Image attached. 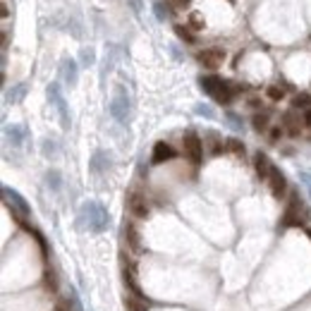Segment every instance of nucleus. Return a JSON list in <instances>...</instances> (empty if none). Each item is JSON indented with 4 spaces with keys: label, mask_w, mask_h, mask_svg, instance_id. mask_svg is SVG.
Listing matches in <instances>:
<instances>
[{
    "label": "nucleus",
    "mask_w": 311,
    "mask_h": 311,
    "mask_svg": "<svg viewBox=\"0 0 311 311\" xmlns=\"http://www.w3.org/2000/svg\"><path fill=\"white\" fill-rule=\"evenodd\" d=\"M79 220L86 223V227H89L91 232H103V230L110 225V215H108L106 206L98 204V201H86V204L82 206Z\"/></svg>",
    "instance_id": "f257e3e1"
},
{
    "label": "nucleus",
    "mask_w": 311,
    "mask_h": 311,
    "mask_svg": "<svg viewBox=\"0 0 311 311\" xmlns=\"http://www.w3.org/2000/svg\"><path fill=\"white\" fill-rule=\"evenodd\" d=\"M306 220H309V208L304 206L299 194L290 192V201H287V208L280 218V227H301L306 225Z\"/></svg>",
    "instance_id": "f03ea898"
},
{
    "label": "nucleus",
    "mask_w": 311,
    "mask_h": 311,
    "mask_svg": "<svg viewBox=\"0 0 311 311\" xmlns=\"http://www.w3.org/2000/svg\"><path fill=\"white\" fill-rule=\"evenodd\" d=\"M3 199H5V206L10 208L12 218H15L20 225L27 227V218L32 215V206L27 204V199H24L20 192H15L12 187H8V184L3 187Z\"/></svg>",
    "instance_id": "7ed1b4c3"
},
{
    "label": "nucleus",
    "mask_w": 311,
    "mask_h": 311,
    "mask_svg": "<svg viewBox=\"0 0 311 311\" xmlns=\"http://www.w3.org/2000/svg\"><path fill=\"white\" fill-rule=\"evenodd\" d=\"M182 151L192 165H201V158H204V139H201L196 132H187L182 137Z\"/></svg>",
    "instance_id": "20e7f679"
},
{
    "label": "nucleus",
    "mask_w": 311,
    "mask_h": 311,
    "mask_svg": "<svg viewBox=\"0 0 311 311\" xmlns=\"http://www.w3.org/2000/svg\"><path fill=\"white\" fill-rule=\"evenodd\" d=\"M129 110H132V103H129V96L127 91H125V86H118V91H115V96L110 101V115L118 120V122H127L129 120Z\"/></svg>",
    "instance_id": "39448f33"
},
{
    "label": "nucleus",
    "mask_w": 311,
    "mask_h": 311,
    "mask_svg": "<svg viewBox=\"0 0 311 311\" xmlns=\"http://www.w3.org/2000/svg\"><path fill=\"white\" fill-rule=\"evenodd\" d=\"M46 96H48V101L55 106V110H58V115H60V125H63L65 129H70V113H67V103H65L63 98V91H60V84H48V89H46Z\"/></svg>",
    "instance_id": "423d86ee"
},
{
    "label": "nucleus",
    "mask_w": 311,
    "mask_h": 311,
    "mask_svg": "<svg viewBox=\"0 0 311 311\" xmlns=\"http://www.w3.org/2000/svg\"><path fill=\"white\" fill-rule=\"evenodd\" d=\"M120 261H122V278H125V285L132 290V294L141 297L139 280H137V263H134V258L127 256V251H122V254H120Z\"/></svg>",
    "instance_id": "0eeeda50"
},
{
    "label": "nucleus",
    "mask_w": 311,
    "mask_h": 311,
    "mask_svg": "<svg viewBox=\"0 0 311 311\" xmlns=\"http://www.w3.org/2000/svg\"><path fill=\"white\" fill-rule=\"evenodd\" d=\"M196 60L204 65L206 70H218L225 63V51L223 48H204V51H199Z\"/></svg>",
    "instance_id": "6e6552de"
},
{
    "label": "nucleus",
    "mask_w": 311,
    "mask_h": 311,
    "mask_svg": "<svg viewBox=\"0 0 311 311\" xmlns=\"http://www.w3.org/2000/svg\"><path fill=\"white\" fill-rule=\"evenodd\" d=\"M127 208L129 213L134 215V218H146L151 213V206H149V199L139 192H132L127 196Z\"/></svg>",
    "instance_id": "1a4fd4ad"
},
{
    "label": "nucleus",
    "mask_w": 311,
    "mask_h": 311,
    "mask_svg": "<svg viewBox=\"0 0 311 311\" xmlns=\"http://www.w3.org/2000/svg\"><path fill=\"white\" fill-rule=\"evenodd\" d=\"M268 187H270V194L275 196V199H282L285 194H287V180H285V175L280 168L273 165V170L268 175Z\"/></svg>",
    "instance_id": "9d476101"
},
{
    "label": "nucleus",
    "mask_w": 311,
    "mask_h": 311,
    "mask_svg": "<svg viewBox=\"0 0 311 311\" xmlns=\"http://www.w3.org/2000/svg\"><path fill=\"white\" fill-rule=\"evenodd\" d=\"M280 127L285 129L290 137H299L301 127H304V122H301L299 113L292 108V110H285V113H282V125H280Z\"/></svg>",
    "instance_id": "9b49d317"
},
{
    "label": "nucleus",
    "mask_w": 311,
    "mask_h": 311,
    "mask_svg": "<svg viewBox=\"0 0 311 311\" xmlns=\"http://www.w3.org/2000/svg\"><path fill=\"white\" fill-rule=\"evenodd\" d=\"M199 86L204 89L208 96L218 98L220 91H223V86H225V79H220L218 75H206V77H199Z\"/></svg>",
    "instance_id": "f8f14e48"
},
{
    "label": "nucleus",
    "mask_w": 311,
    "mask_h": 311,
    "mask_svg": "<svg viewBox=\"0 0 311 311\" xmlns=\"http://www.w3.org/2000/svg\"><path fill=\"white\" fill-rule=\"evenodd\" d=\"M177 156V151L172 149L168 141H158L156 146H153V153H151V163L153 165H161V163H165V161H172Z\"/></svg>",
    "instance_id": "ddd939ff"
},
{
    "label": "nucleus",
    "mask_w": 311,
    "mask_h": 311,
    "mask_svg": "<svg viewBox=\"0 0 311 311\" xmlns=\"http://www.w3.org/2000/svg\"><path fill=\"white\" fill-rule=\"evenodd\" d=\"M5 137H8V141H10L15 149H20L22 144L29 139V129L24 127V125H8L5 127Z\"/></svg>",
    "instance_id": "4468645a"
},
{
    "label": "nucleus",
    "mask_w": 311,
    "mask_h": 311,
    "mask_svg": "<svg viewBox=\"0 0 311 311\" xmlns=\"http://www.w3.org/2000/svg\"><path fill=\"white\" fill-rule=\"evenodd\" d=\"M254 170H256V175L261 177V180L268 182V175H270V170H273V163L268 161V156H266L263 151H256V153H254Z\"/></svg>",
    "instance_id": "2eb2a0df"
},
{
    "label": "nucleus",
    "mask_w": 311,
    "mask_h": 311,
    "mask_svg": "<svg viewBox=\"0 0 311 311\" xmlns=\"http://www.w3.org/2000/svg\"><path fill=\"white\" fill-rule=\"evenodd\" d=\"M60 72H63V79L67 86H75L77 79H79V67L72 58H65L63 63H60Z\"/></svg>",
    "instance_id": "dca6fc26"
},
{
    "label": "nucleus",
    "mask_w": 311,
    "mask_h": 311,
    "mask_svg": "<svg viewBox=\"0 0 311 311\" xmlns=\"http://www.w3.org/2000/svg\"><path fill=\"white\" fill-rule=\"evenodd\" d=\"M204 149H208L211 156H220L223 151H225V141L220 134H215V132H208L204 137Z\"/></svg>",
    "instance_id": "f3484780"
},
{
    "label": "nucleus",
    "mask_w": 311,
    "mask_h": 311,
    "mask_svg": "<svg viewBox=\"0 0 311 311\" xmlns=\"http://www.w3.org/2000/svg\"><path fill=\"white\" fill-rule=\"evenodd\" d=\"M125 242H127V247L132 249V251H141V235L134 223H127V225H125Z\"/></svg>",
    "instance_id": "a211bd4d"
},
{
    "label": "nucleus",
    "mask_w": 311,
    "mask_h": 311,
    "mask_svg": "<svg viewBox=\"0 0 311 311\" xmlns=\"http://www.w3.org/2000/svg\"><path fill=\"white\" fill-rule=\"evenodd\" d=\"M251 127H254V132H258V134H263V132H268L270 129V115L263 110V113H256L254 118H251Z\"/></svg>",
    "instance_id": "6ab92c4d"
},
{
    "label": "nucleus",
    "mask_w": 311,
    "mask_h": 311,
    "mask_svg": "<svg viewBox=\"0 0 311 311\" xmlns=\"http://www.w3.org/2000/svg\"><path fill=\"white\" fill-rule=\"evenodd\" d=\"M27 89H29V86L24 84V82H22V84H17V86H12L10 91L5 94V101H8V103H12V106H17L22 98L27 96Z\"/></svg>",
    "instance_id": "aec40b11"
},
{
    "label": "nucleus",
    "mask_w": 311,
    "mask_h": 311,
    "mask_svg": "<svg viewBox=\"0 0 311 311\" xmlns=\"http://www.w3.org/2000/svg\"><path fill=\"white\" fill-rule=\"evenodd\" d=\"M125 306H127V311H149V301L144 297H137V294H127Z\"/></svg>",
    "instance_id": "412c9836"
},
{
    "label": "nucleus",
    "mask_w": 311,
    "mask_h": 311,
    "mask_svg": "<svg viewBox=\"0 0 311 311\" xmlns=\"http://www.w3.org/2000/svg\"><path fill=\"white\" fill-rule=\"evenodd\" d=\"M43 287H46L48 292L58 290V275H55V270L48 268V266H46V270H43Z\"/></svg>",
    "instance_id": "4be33fe9"
},
{
    "label": "nucleus",
    "mask_w": 311,
    "mask_h": 311,
    "mask_svg": "<svg viewBox=\"0 0 311 311\" xmlns=\"http://www.w3.org/2000/svg\"><path fill=\"white\" fill-rule=\"evenodd\" d=\"M46 184H48L53 192H58V189L63 187V175L55 170V168H53V170H48V172H46Z\"/></svg>",
    "instance_id": "5701e85b"
},
{
    "label": "nucleus",
    "mask_w": 311,
    "mask_h": 311,
    "mask_svg": "<svg viewBox=\"0 0 311 311\" xmlns=\"http://www.w3.org/2000/svg\"><path fill=\"white\" fill-rule=\"evenodd\" d=\"M175 34L182 39L184 43H194L196 41V36L192 34V27H184V24H175Z\"/></svg>",
    "instance_id": "b1692460"
},
{
    "label": "nucleus",
    "mask_w": 311,
    "mask_h": 311,
    "mask_svg": "<svg viewBox=\"0 0 311 311\" xmlns=\"http://www.w3.org/2000/svg\"><path fill=\"white\" fill-rule=\"evenodd\" d=\"M225 151L235 153V156H244V153H247L244 144H242L239 139H225Z\"/></svg>",
    "instance_id": "393cba45"
},
{
    "label": "nucleus",
    "mask_w": 311,
    "mask_h": 311,
    "mask_svg": "<svg viewBox=\"0 0 311 311\" xmlns=\"http://www.w3.org/2000/svg\"><path fill=\"white\" fill-rule=\"evenodd\" d=\"M292 106L294 110L299 108V110H309L311 108V94H297V96L292 98Z\"/></svg>",
    "instance_id": "a878e982"
},
{
    "label": "nucleus",
    "mask_w": 311,
    "mask_h": 311,
    "mask_svg": "<svg viewBox=\"0 0 311 311\" xmlns=\"http://www.w3.org/2000/svg\"><path fill=\"white\" fill-rule=\"evenodd\" d=\"M266 96H268L270 101H282V98H285V86L270 84L268 89H266Z\"/></svg>",
    "instance_id": "bb28decb"
},
{
    "label": "nucleus",
    "mask_w": 311,
    "mask_h": 311,
    "mask_svg": "<svg viewBox=\"0 0 311 311\" xmlns=\"http://www.w3.org/2000/svg\"><path fill=\"white\" fill-rule=\"evenodd\" d=\"M189 27L196 29V32H199V29H204V27H206L204 17H201V15H196V12H192V15H189Z\"/></svg>",
    "instance_id": "cd10ccee"
},
{
    "label": "nucleus",
    "mask_w": 311,
    "mask_h": 311,
    "mask_svg": "<svg viewBox=\"0 0 311 311\" xmlns=\"http://www.w3.org/2000/svg\"><path fill=\"white\" fill-rule=\"evenodd\" d=\"M153 10H156V17H158V20H168V17H170V8H165V5H163V3H156V5H153Z\"/></svg>",
    "instance_id": "c85d7f7f"
},
{
    "label": "nucleus",
    "mask_w": 311,
    "mask_h": 311,
    "mask_svg": "<svg viewBox=\"0 0 311 311\" xmlns=\"http://www.w3.org/2000/svg\"><path fill=\"white\" fill-rule=\"evenodd\" d=\"M94 60H96L94 48H82V63H84V65H94Z\"/></svg>",
    "instance_id": "c756f323"
},
{
    "label": "nucleus",
    "mask_w": 311,
    "mask_h": 311,
    "mask_svg": "<svg viewBox=\"0 0 311 311\" xmlns=\"http://www.w3.org/2000/svg\"><path fill=\"white\" fill-rule=\"evenodd\" d=\"M194 110H196V115H204V118H208V120L215 118V113H213V110H211L208 106H204V103H199V106L194 108Z\"/></svg>",
    "instance_id": "7c9ffc66"
},
{
    "label": "nucleus",
    "mask_w": 311,
    "mask_h": 311,
    "mask_svg": "<svg viewBox=\"0 0 311 311\" xmlns=\"http://www.w3.org/2000/svg\"><path fill=\"white\" fill-rule=\"evenodd\" d=\"M43 156H46V158H51V156H55V141H51V139H43Z\"/></svg>",
    "instance_id": "2f4dec72"
},
{
    "label": "nucleus",
    "mask_w": 311,
    "mask_h": 311,
    "mask_svg": "<svg viewBox=\"0 0 311 311\" xmlns=\"http://www.w3.org/2000/svg\"><path fill=\"white\" fill-rule=\"evenodd\" d=\"M282 134H285V129H282V127H270L268 129V139L270 141H280V137H282Z\"/></svg>",
    "instance_id": "473e14b6"
},
{
    "label": "nucleus",
    "mask_w": 311,
    "mask_h": 311,
    "mask_svg": "<svg viewBox=\"0 0 311 311\" xmlns=\"http://www.w3.org/2000/svg\"><path fill=\"white\" fill-rule=\"evenodd\" d=\"M227 120L232 122V127H235V129H242V120L237 118V115H232V113H227Z\"/></svg>",
    "instance_id": "72a5a7b5"
},
{
    "label": "nucleus",
    "mask_w": 311,
    "mask_h": 311,
    "mask_svg": "<svg viewBox=\"0 0 311 311\" xmlns=\"http://www.w3.org/2000/svg\"><path fill=\"white\" fill-rule=\"evenodd\" d=\"M301 122H304V127H311V108H309V110H304V115H301Z\"/></svg>",
    "instance_id": "f704fd0d"
},
{
    "label": "nucleus",
    "mask_w": 311,
    "mask_h": 311,
    "mask_svg": "<svg viewBox=\"0 0 311 311\" xmlns=\"http://www.w3.org/2000/svg\"><path fill=\"white\" fill-rule=\"evenodd\" d=\"M301 182L306 184V189H309V196H311V175H306V172H301Z\"/></svg>",
    "instance_id": "c9c22d12"
},
{
    "label": "nucleus",
    "mask_w": 311,
    "mask_h": 311,
    "mask_svg": "<svg viewBox=\"0 0 311 311\" xmlns=\"http://www.w3.org/2000/svg\"><path fill=\"white\" fill-rule=\"evenodd\" d=\"M53 311H70V304H67V301H58L53 306Z\"/></svg>",
    "instance_id": "e433bc0d"
},
{
    "label": "nucleus",
    "mask_w": 311,
    "mask_h": 311,
    "mask_svg": "<svg viewBox=\"0 0 311 311\" xmlns=\"http://www.w3.org/2000/svg\"><path fill=\"white\" fill-rule=\"evenodd\" d=\"M172 3H175V8H187V5H189V3H192V0H172Z\"/></svg>",
    "instance_id": "4c0bfd02"
},
{
    "label": "nucleus",
    "mask_w": 311,
    "mask_h": 311,
    "mask_svg": "<svg viewBox=\"0 0 311 311\" xmlns=\"http://www.w3.org/2000/svg\"><path fill=\"white\" fill-rule=\"evenodd\" d=\"M8 15H10V12H8V5H5V3H3V5H0V17H3V20H5V17H8Z\"/></svg>",
    "instance_id": "58836bf2"
},
{
    "label": "nucleus",
    "mask_w": 311,
    "mask_h": 311,
    "mask_svg": "<svg viewBox=\"0 0 311 311\" xmlns=\"http://www.w3.org/2000/svg\"><path fill=\"white\" fill-rule=\"evenodd\" d=\"M249 106H251V108H261V101H258V98H251V101H249Z\"/></svg>",
    "instance_id": "ea45409f"
},
{
    "label": "nucleus",
    "mask_w": 311,
    "mask_h": 311,
    "mask_svg": "<svg viewBox=\"0 0 311 311\" xmlns=\"http://www.w3.org/2000/svg\"><path fill=\"white\" fill-rule=\"evenodd\" d=\"M306 235H309V239H311V227H306Z\"/></svg>",
    "instance_id": "a19ab883"
}]
</instances>
